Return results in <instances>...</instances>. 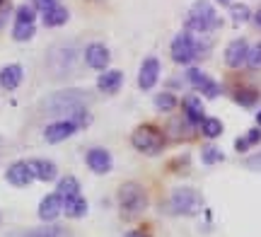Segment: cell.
<instances>
[{"label": "cell", "instance_id": "obj_1", "mask_svg": "<svg viewBox=\"0 0 261 237\" xmlns=\"http://www.w3.org/2000/svg\"><path fill=\"white\" fill-rule=\"evenodd\" d=\"M87 102H90V95H87L85 90H77V87H75V90H58V92H54V95L46 99L44 109L56 116L70 119L75 112L85 109Z\"/></svg>", "mask_w": 261, "mask_h": 237}, {"label": "cell", "instance_id": "obj_2", "mask_svg": "<svg viewBox=\"0 0 261 237\" xmlns=\"http://www.w3.org/2000/svg\"><path fill=\"white\" fill-rule=\"evenodd\" d=\"M220 24V17H218V12L213 10L211 3H205V0H196L194 8L189 10L187 15V32H196V34H205V32H211Z\"/></svg>", "mask_w": 261, "mask_h": 237}, {"label": "cell", "instance_id": "obj_3", "mask_svg": "<svg viewBox=\"0 0 261 237\" xmlns=\"http://www.w3.org/2000/svg\"><path fill=\"white\" fill-rule=\"evenodd\" d=\"M205 48L208 46L194 37V32H179L174 37V41H172V58L179 66H189L194 58L205 54Z\"/></svg>", "mask_w": 261, "mask_h": 237}, {"label": "cell", "instance_id": "obj_4", "mask_svg": "<svg viewBox=\"0 0 261 237\" xmlns=\"http://www.w3.org/2000/svg\"><path fill=\"white\" fill-rule=\"evenodd\" d=\"M145 189L136 184V181H126L121 189H119V208H121L123 218H136L140 210L145 208Z\"/></svg>", "mask_w": 261, "mask_h": 237}, {"label": "cell", "instance_id": "obj_5", "mask_svg": "<svg viewBox=\"0 0 261 237\" xmlns=\"http://www.w3.org/2000/svg\"><path fill=\"white\" fill-rule=\"evenodd\" d=\"M130 143H133L140 152H145V155H155V152L162 150V145H165V136L160 133V128L150 126V123H143V126H138V128L133 131Z\"/></svg>", "mask_w": 261, "mask_h": 237}, {"label": "cell", "instance_id": "obj_6", "mask_svg": "<svg viewBox=\"0 0 261 237\" xmlns=\"http://www.w3.org/2000/svg\"><path fill=\"white\" fill-rule=\"evenodd\" d=\"M169 206L174 213L179 216H191L198 210L201 206V199H198V194L194 189H189V187H179V189L172 191V196H169Z\"/></svg>", "mask_w": 261, "mask_h": 237}, {"label": "cell", "instance_id": "obj_7", "mask_svg": "<svg viewBox=\"0 0 261 237\" xmlns=\"http://www.w3.org/2000/svg\"><path fill=\"white\" fill-rule=\"evenodd\" d=\"M247 56H249V44L244 39H234L227 44L225 48V66L227 68H240L247 63Z\"/></svg>", "mask_w": 261, "mask_h": 237}, {"label": "cell", "instance_id": "obj_8", "mask_svg": "<svg viewBox=\"0 0 261 237\" xmlns=\"http://www.w3.org/2000/svg\"><path fill=\"white\" fill-rule=\"evenodd\" d=\"M75 131H77V126H75L70 119H61V121L48 123L46 131H44V138H46V143H63L65 138H70Z\"/></svg>", "mask_w": 261, "mask_h": 237}, {"label": "cell", "instance_id": "obj_9", "mask_svg": "<svg viewBox=\"0 0 261 237\" xmlns=\"http://www.w3.org/2000/svg\"><path fill=\"white\" fill-rule=\"evenodd\" d=\"M158 80H160V61L155 56H150L143 61V66L138 70V85L140 90H150V87H155Z\"/></svg>", "mask_w": 261, "mask_h": 237}, {"label": "cell", "instance_id": "obj_10", "mask_svg": "<svg viewBox=\"0 0 261 237\" xmlns=\"http://www.w3.org/2000/svg\"><path fill=\"white\" fill-rule=\"evenodd\" d=\"M85 162H87V167L94 172V174H107V172L112 170V155L104 150V148H92V150L87 152V157H85Z\"/></svg>", "mask_w": 261, "mask_h": 237}, {"label": "cell", "instance_id": "obj_11", "mask_svg": "<svg viewBox=\"0 0 261 237\" xmlns=\"http://www.w3.org/2000/svg\"><path fill=\"white\" fill-rule=\"evenodd\" d=\"M85 63L94 70H104V68L109 66V48L104 46V44H90V46L85 48Z\"/></svg>", "mask_w": 261, "mask_h": 237}, {"label": "cell", "instance_id": "obj_12", "mask_svg": "<svg viewBox=\"0 0 261 237\" xmlns=\"http://www.w3.org/2000/svg\"><path fill=\"white\" fill-rule=\"evenodd\" d=\"M61 210H63V199L58 194H48L39 203V218L44 220V223H54L61 216Z\"/></svg>", "mask_w": 261, "mask_h": 237}, {"label": "cell", "instance_id": "obj_13", "mask_svg": "<svg viewBox=\"0 0 261 237\" xmlns=\"http://www.w3.org/2000/svg\"><path fill=\"white\" fill-rule=\"evenodd\" d=\"M5 177H8V181L12 187H27L29 181L34 179L27 162H15V165H10L8 172H5Z\"/></svg>", "mask_w": 261, "mask_h": 237}, {"label": "cell", "instance_id": "obj_14", "mask_svg": "<svg viewBox=\"0 0 261 237\" xmlns=\"http://www.w3.org/2000/svg\"><path fill=\"white\" fill-rule=\"evenodd\" d=\"M123 85V73L121 70H104L99 80H97V87L102 90L104 95H114V92H119Z\"/></svg>", "mask_w": 261, "mask_h": 237}, {"label": "cell", "instance_id": "obj_15", "mask_svg": "<svg viewBox=\"0 0 261 237\" xmlns=\"http://www.w3.org/2000/svg\"><path fill=\"white\" fill-rule=\"evenodd\" d=\"M27 165H29V170H32V177H37L41 181H51L56 177V165L54 162L37 157V160H29Z\"/></svg>", "mask_w": 261, "mask_h": 237}, {"label": "cell", "instance_id": "obj_16", "mask_svg": "<svg viewBox=\"0 0 261 237\" xmlns=\"http://www.w3.org/2000/svg\"><path fill=\"white\" fill-rule=\"evenodd\" d=\"M184 112H187V121L189 123H201L205 119V114H203V102L198 99L196 95H189L187 99H184Z\"/></svg>", "mask_w": 261, "mask_h": 237}, {"label": "cell", "instance_id": "obj_17", "mask_svg": "<svg viewBox=\"0 0 261 237\" xmlns=\"http://www.w3.org/2000/svg\"><path fill=\"white\" fill-rule=\"evenodd\" d=\"M19 83H22V66L12 63V66H5L0 70V85L5 90H15V87H19Z\"/></svg>", "mask_w": 261, "mask_h": 237}, {"label": "cell", "instance_id": "obj_18", "mask_svg": "<svg viewBox=\"0 0 261 237\" xmlns=\"http://www.w3.org/2000/svg\"><path fill=\"white\" fill-rule=\"evenodd\" d=\"M56 194L63 199V203L65 201H70V199H75V196H80V181L75 179V177H63V179L58 181Z\"/></svg>", "mask_w": 261, "mask_h": 237}, {"label": "cell", "instance_id": "obj_19", "mask_svg": "<svg viewBox=\"0 0 261 237\" xmlns=\"http://www.w3.org/2000/svg\"><path fill=\"white\" fill-rule=\"evenodd\" d=\"M65 22H68V10L63 5H54L51 10L44 12V24L46 27H63Z\"/></svg>", "mask_w": 261, "mask_h": 237}, {"label": "cell", "instance_id": "obj_20", "mask_svg": "<svg viewBox=\"0 0 261 237\" xmlns=\"http://www.w3.org/2000/svg\"><path fill=\"white\" fill-rule=\"evenodd\" d=\"M63 210H65V216H70V218H83L85 213H87V201L83 196H75V199L65 201Z\"/></svg>", "mask_w": 261, "mask_h": 237}, {"label": "cell", "instance_id": "obj_21", "mask_svg": "<svg viewBox=\"0 0 261 237\" xmlns=\"http://www.w3.org/2000/svg\"><path fill=\"white\" fill-rule=\"evenodd\" d=\"M201 131H203L205 138H218L223 133V123H220V119H215V116H205L203 121H201Z\"/></svg>", "mask_w": 261, "mask_h": 237}, {"label": "cell", "instance_id": "obj_22", "mask_svg": "<svg viewBox=\"0 0 261 237\" xmlns=\"http://www.w3.org/2000/svg\"><path fill=\"white\" fill-rule=\"evenodd\" d=\"M256 99H259V95H256V90H252V87H240V90H234V102H237V104L254 107Z\"/></svg>", "mask_w": 261, "mask_h": 237}, {"label": "cell", "instance_id": "obj_23", "mask_svg": "<svg viewBox=\"0 0 261 237\" xmlns=\"http://www.w3.org/2000/svg\"><path fill=\"white\" fill-rule=\"evenodd\" d=\"M12 37H15V41H29L34 37V24L32 22H15Z\"/></svg>", "mask_w": 261, "mask_h": 237}, {"label": "cell", "instance_id": "obj_24", "mask_svg": "<svg viewBox=\"0 0 261 237\" xmlns=\"http://www.w3.org/2000/svg\"><path fill=\"white\" fill-rule=\"evenodd\" d=\"M174 107H177V97L172 95V92H160L155 97V109L158 112H172Z\"/></svg>", "mask_w": 261, "mask_h": 237}, {"label": "cell", "instance_id": "obj_25", "mask_svg": "<svg viewBox=\"0 0 261 237\" xmlns=\"http://www.w3.org/2000/svg\"><path fill=\"white\" fill-rule=\"evenodd\" d=\"M230 15H232L234 24H244L247 19L252 17L249 8H247V5H242V3H232V5H230Z\"/></svg>", "mask_w": 261, "mask_h": 237}, {"label": "cell", "instance_id": "obj_26", "mask_svg": "<svg viewBox=\"0 0 261 237\" xmlns=\"http://www.w3.org/2000/svg\"><path fill=\"white\" fill-rule=\"evenodd\" d=\"M63 235H65L63 228H58V225H46V228L32 230L27 237H63Z\"/></svg>", "mask_w": 261, "mask_h": 237}, {"label": "cell", "instance_id": "obj_27", "mask_svg": "<svg viewBox=\"0 0 261 237\" xmlns=\"http://www.w3.org/2000/svg\"><path fill=\"white\" fill-rule=\"evenodd\" d=\"M198 92H203V95L208 97V99H213V97L220 95V87H218V83H215L213 77L205 75V80L201 83V85H198Z\"/></svg>", "mask_w": 261, "mask_h": 237}, {"label": "cell", "instance_id": "obj_28", "mask_svg": "<svg viewBox=\"0 0 261 237\" xmlns=\"http://www.w3.org/2000/svg\"><path fill=\"white\" fill-rule=\"evenodd\" d=\"M223 160V150H218V148H213V145H208V148H203V162L205 165H215V162Z\"/></svg>", "mask_w": 261, "mask_h": 237}, {"label": "cell", "instance_id": "obj_29", "mask_svg": "<svg viewBox=\"0 0 261 237\" xmlns=\"http://www.w3.org/2000/svg\"><path fill=\"white\" fill-rule=\"evenodd\" d=\"M247 66L249 68H261V44L256 46H249V56H247Z\"/></svg>", "mask_w": 261, "mask_h": 237}, {"label": "cell", "instance_id": "obj_30", "mask_svg": "<svg viewBox=\"0 0 261 237\" xmlns=\"http://www.w3.org/2000/svg\"><path fill=\"white\" fill-rule=\"evenodd\" d=\"M34 17H37V8H29V5L17 8V22H32L34 24Z\"/></svg>", "mask_w": 261, "mask_h": 237}, {"label": "cell", "instance_id": "obj_31", "mask_svg": "<svg viewBox=\"0 0 261 237\" xmlns=\"http://www.w3.org/2000/svg\"><path fill=\"white\" fill-rule=\"evenodd\" d=\"M244 138H247V143H249V145H254V143H259V141H261V128H252V131L247 133Z\"/></svg>", "mask_w": 261, "mask_h": 237}, {"label": "cell", "instance_id": "obj_32", "mask_svg": "<svg viewBox=\"0 0 261 237\" xmlns=\"http://www.w3.org/2000/svg\"><path fill=\"white\" fill-rule=\"evenodd\" d=\"M247 167H249V170H254V172H261V152L247 160Z\"/></svg>", "mask_w": 261, "mask_h": 237}, {"label": "cell", "instance_id": "obj_33", "mask_svg": "<svg viewBox=\"0 0 261 237\" xmlns=\"http://www.w3.org/2000/svg\"><path fill=\"white\" fill-rule=\"evenodd\" d=\"M234 148H237V150L242 152V150H247V148H249V143H247V138H242V141H237V143H234Z\"/></svg>", "mask_w": 261, "mask_h": 237}, {"label": "cell", "instance_id": "obj_34", "mask_svg": "<svg viewBox=\"0 0 261 237\" xmlns=\"http://www.w3.org/2000/svg\"><path fill=\"white\" fill-rule=\"evenodd\" d=\"M126 237H148V235H143V232H138V230H133V232H128Z\"/></svg>", "mask_w": 261, "mask_h": 237}, {"label": "cell", "instance_id": "obj_35", "mask_svg": "<svg viewBox=\"0 0 261 237\" xmlns=\"http://www.w3.org/2000/svg\"><path fill=\"white\" fill-rule=\"evenodd\" d=\"M218 3H223V5H232V0H218Z\"/></svg>", "mask_w": 261, "mask_h": 237}, {"label": "cell", "instance_id": "obj_36", "mask_svg": "<svg viewBox=\"0 0 261 237\" xmlns=\"http://www.w3.org/2000/svg\"><path fill=\"white\" fill-rule=\"evenodd\" d=\"M256 24L261 27V12H256Z\"/></svg>", "mask_w": 261, "mask_h": 237}, {"label": "cell", "instance_id": "obj_37", "mask_svg": "<svg viewBox=\"0 0 261 237\" xmlns=\"http://www.w3.org/2000/svg\"><path fill=\"white\" fill-rule=\"evenodd\" d=\"M256 123H259V128H261V112L256 114Z\"/></svg>", "mask_w": 261, "mask_h": 237}, {"label": "cell", "instance_id": "obj_38", "mask_svg": "<svg viewBox=\"0 0 261 237\" xmlns=\"http://www.w3.org/2000/svg\"><path fill=\"white\" fill-rule=\"evenodd\" d=\"M0 8H5V0H0Z\"/></svg>", "mask_w": 261, "mask_h": 237}]
</instances>
